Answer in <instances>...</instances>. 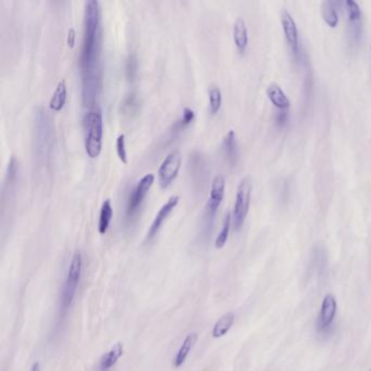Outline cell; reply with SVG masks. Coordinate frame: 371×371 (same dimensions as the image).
Returning <instances> with one entry per match:
<instances>
[{"mask_svg":"<svg viewBox=\"0 0 371 371\" xmlns=\"http://www.w3.org/2000/svg\"><path fill=\"white\" fill-rule=\"evenodd\" d=\"M139 107H141V104H139L137 95L133 92L128 93L121 102V113L128 118H133L134 115L139 113Z\"/></svg>","mask_w":371,"mask_h":371,"instance_id":"obj_19","label":"cell"},{"mask_svg":"<svg viewBox=\"0 0 371 371\" xmlns=\"http://www.w3.org/2000/svg\"><path fill=\"white\" fill-rule=\"evenodd\" d=\"M102 113L98 106L89 110L84 117V130H85V152L89 157L97 158L102 148Z\"/></svg>","mask_w":371,"mask_h":371,"instance_id":"obj_2","label":"cell"},{"mask_svg":"<svg viewBox=\"0 0 371 371\" xmlns=\"http://www.w3.org/2000/svg\"><path fill=\"white\" fill-rule=\"evenodd\" d=\"M281 24L284 32L285 40L292 49L294 55H297L300 50V38H298V30L296 22L291 16L288 10H283L281 14Z\"/></svg>","mask_w":371,"mask_h":371,"instance_id":"obj_11","label":"cell"},{"mask_svg":"<svg viewBox=\"0 0 371 371\" xmlns=\"http://www.w3.org/2000/svg\"><path fill=\"white\" fill-rule=\"evenodd\" d=\"M115 149H117V155H118L119 159L123 162V164H128V154H126V135L124 134H120V135L115 139Z\"/></svg>","mask_w":371,"mask_h":371,"instance_id":"obj_28","label":"cell"},{"mask_svg":"<svg viewBox=\"0 0 371 371\" xmlns=\"http://www.w3.org/2000/svg\"><path fill=\"white\" fill-rule=\"evenodd\" d=\"M225 180L223 175H218L214 177L210 188V195L207 201L206 208H205V217L212 223L214 214L219 210L220 205L225 199Z\"/></svg>","mask_w":371,"mask_h":371,"instance_id":"obj_8","label":"cell"},{"mask_svg":"<svg viewBox=\"0 0 371 371\" xmlns=\"http://www.w3.org/2000/svg\"><path fill=\"white\" fill-rule=\"evenodd\" d=\"M197 340H199V335H197L196 332H192L190 335H186L183 343L181 344L180 348H179L178 353L173 359V367L180 368L186 363V358L191 353V350L196 344Z\"/></svg>","mask_w":371,"mask_h":371,"instance_id":"obj_13","label":"cell"},{"mask_svg":"<svg viewBox=\"0 0 371 371\" xmlns=\"http://www.w3.org/2000/svg\"><path fill=\"white\" fill-rule=\"evenodd\" d=\"M251 181L249 177L242 179L236 188V203L233 208L232 221L234 229L238 230L243 225L251 205Z\"/></svg>","mask_w":371,"mask_h":371,"instance_id":"obj_4","label":"cell"},{"mask_svg":"<svg viewBox=\"0 0 371 371\" xmlns=\"http://www.w3.org/2000/svg\"><path fill=\"white\" fill-rule=\"evenodd\" d=\"M234 320H236V316L233 313H227V314L223 315L212 328V337L220 339V337H225L232 328Z\"/></svg>","mask_w":371,"mask_h":371,"instance_id":"obj_20","label":"cell"},{"mask_svg":"<svg viewBox=\"0 0 371 371\" xmlns=\"http://www.w3.org/2000/svg\"><path fill=\"white\" fill-rule=\"evenodd\" d=\"M223 150L225 159L229 162V165H236L238 159V143H236V132L233 130L227 132L223 139Z\"/></svg>","mask_w":371,"mask_h":371,"instance_id":"obj_14","label":"cell"},{"mask_svg":"<svg viewBox=\"0 0 371 371\" xmlns=\"http://www.w3.org/2000/svg\"><path fill=\"white\" fill-rule=\"evenodd\" d=\"M31 371H41V363H38V361H36V363H33V366H32Z\"/></svg>","mask_w":371,"mask_h":371,"instance_id":"obj_31","label":"cell"},{"mask_svg":"<svg viewBox=\"0 0 371 371\" xmlns=\"http://www.w3.org/2000/svg\"><path fill=\"white\" fill-rule=\"evenodd\" d=\"M344 7L346 14H348V22L353 27L354 32L356 33L358 32V34H359L361 16H363L361 7L356 3L355 0H345Z\"/></svg>","mask_w":371,"mask_h":371,"instance_id":"obj_17","label":"cell"},{"mask_svg":"<svg viewBox=\"0 0 371 371\" xmlns=\"http://www.w3.org/2000/svg\"><path fill=\"white\" fill-rule=\"evenodd\" d=\"M67 102V85L65 80H61L59 83L57 84L55 92H54L53 96L49 100V108L54 111H60Z\"/></svg>","mask_w":371,"mask_h":371,"instance_id":"obj_18","label":"cell"},{"mask_svg":"<svg viewBox=\"0 0 371 371\" xmlns=\"http://www.w3.org/2000/svg\"><path fill=\"white\" fill-rule=\"evenodd\" d=\"M123 352H124V346H123L122 343H115L113 348L108 350L107 353L102 355L100 361V370L109 371L115 366V363H118L121 356L123 355Z\"/></svg>","mask_w":371,"mask_h":371,"instance_id":"obj_16","label":"cell"},{"mask_svg":"<svg viewBox=\"0 0 371 371\" xmlns=\"http://www.w3.org/2000/svg\"><path fill=\"white\" fill-rule=\"evenodd\" d=\"M267 96L269 98L272 105H275L280 110H286L290 108L291 102L283 89L277 83H271L267 87Z\"/></svg>","mask_w":371,"mask_h":371,"instance_id":"obj_15","label":"cell"},{"mask_svg":"<svg viewBox=\"0 0 371 371\" xmlns=\"http://www.w3.org/2000/svg\"><path fill=\"white\" fill-rule=\"evenodd\" d=\"M231 223H232V216L230 212L225 214V220H223V227L218 234L217 238L214 240V246L216 249H223V246L227 243L229 233H230Z\"/></svg>","mask_w":371,"mask_h":371,"instance_id":"obj_23","label":"cell"},{"mask_svg":"<svg viewBox=\"0 0 371 371\" xmlns=\"http://www.w3.org/2000/svg\"><path fill=\"white\" fill-rule=\"evenodd\" d=\"M76 32L74 27H71L68 31V36H67V44L69 47L74 48L76 45Z\"/></svg>","mask_w":371,"mask_h":371,"instance_id":"obj_29","label":"cell"},{"mask_svg":"<svg viewBox=\"0 0 371 371\" xmlns=\"http://www.w3.org/2000/svg\"><path fill=\"white\" fill-rule=\"evenodd\" d=\"M233 41L240 53H244L249 45V30L243 18H238L233 24Z\"/></svg>","mask_w":371,"mask_h":371,"instance_id":"obj_12","label":"cell"},{"mask_svg":"<svg viewBox=\"0 0 371 371\" xmlns=\"http://www.w3.org/2000/svg\"><path fill=\"white\" fill-rule=\"evenodd\" d=\"M182 165V155L179 149H173L162 160L161 165L158 169V181L162 188H167L178 178Z\"/></svg>","mask_w":371,"mask_h":371,"instance_id":"obj_7","label":"cell"},{"mask_svg":"<svg viewBox=\"0 0 371 371\" xmlns=\"http://www.w3.org/2000/svg\"><path fill=\"white\" fill-rule=\"evenodd\" d=\"M84 31L80 53L82 72V97L85 107H96L102 89V8L97 0H89L84 5Z\"/></svg>","mask_w":371,"mask_h":371,"instance_id":"obj_1","label":"cell"},{"mask_svg":"<svg viewBox=\"0 0 371 371\" xmlns=\"http://www.w3.org/2000/svg\"><path fill=\"white\" fill-rule=\"evenodd\" d=\"M194 119H195V111L191 108L186 107L183 109V113H182V117L175 123L173 128H175V131H181L186 126H190L193 122Z\"/></svg>","mask_w":371,"mask_h":371,"instance_id":"obj_26","label":"cell"},{"mask_svg":"<svg viewBox=\"0 0 371 371\" xmlns=\"http://www.w3.org/2000/svg\"><path fill=\"white\" fill-rule=\"evenodd\" d=\"M19 162L14 156H11L7 167V173H5V186H12L16 182L18 177Z\"/></svg>","mask_w":371,"mask_h":371,"instance_id":"obj_27","label":"cell"},{"mask_svg":"<svg viewBox=\"0 0 371 371\" xmlns=\"http://www.w3.org/2000/svg\"><path fill=\"white\" fill-rule=\"evenodd\" d=\"M154 181L155 175L153 173H147L137 182L133 191L130 194L126 208V220L128 223H132L134 218L139 214L145 197L147 196L149 190L154 184Z\"/></svg>","mask_w":371,"mask_h":371,"instance_id":"obj_5","label":"cell"},{"mask_svg":"<svg viewBox=\"0 0 371 371\" xmlns=\"http://www.w3.org/2000/svg\"><path fill=\"white\" fill-rule=\"evenodd\" d=\"M179 201H180V196H178V195H172V196L169 197V199L166 201L165 204L162 205L159 212L156 214V217L153 220L148 232H147V240H153L155 236H157L164 223H165L167 218L170 216L171 212H172V210H175V207L178 206Z\"/></svg>","mask_w":371,"mask_h":371,"instance_id":"obj_10","label":"cell"},{"mask_svg":"<svg viewBox=\"0 0 371 371\" xmlns=\"http://www.w3.org/2000/svg\"><path fill=\"white\" fill-rule=\"evenodd\" d=\"M370 52H371V46H370Z\"/></svg>","mask_w":371,"mask_h":371,"instance_id":"obj_32","label":"cell"},{"mask_svg":"<svg viewBox=\"0 0 371 371\" xmlns=\"http://www.w3.org/2000/svg\"><path fill=\"white\" fill-rule=\"evenodd\" d=\"M37 150L42 155H47L52 150L54 141V123L44 108H40L36 113Z\"/></svg>","mask_w":371,"mask_h":371,"instance_id":"obj_6","label":"cell"},{"mask_svg":"<svg viewBox=\"0 0 371 371\" xmlns=\"http://www.w3.org/2000/svg\"><path fill=\"white\" fill-rule=\"evenodd\" d=\"M139 70V60L134 53L128 54L126 60V76L128 82L135 81Z\"/></svg>","mask_w":371,"mask_h":371,"instance_id":"obj_25","label":"cell"},{"mask_svg":"<svg viewBox=\"0 0 371 371\" xmlns=\"http://www.w3.org/2000/svg\"><path fill=\"white\" fill-rule=\"evenodd\" d=\"M322 14L324 21L332 29L337 27L339 24V14H337V7L333 1H324L322 5Z\"/></svg>","mask_w":371,"mask_h":371,"instance_id":"obj_22","label":"cell"},{"mask_svg":"<svg viewBox=\"0 0 371 371\" xmlns=\"http://www.w3.org/2000/svg\"><path fill=\"white\" fill-rule=\"evenodd\" d=\"M337 303L335 296L332 294H327L322 301L320 313H319L318 320H317V331L327 332L331 328L332 324L335 322V315H337Z\"/></svg>","mask_w":371,"mask_h":371,"instance_id":"obj_9","label":"cell"},{"mask_svg":"<svg viewBox=\"0 0 371 371\" xmlns=\"http://www.w3.org/2000/svg\"><path fill=\"white\" fill-rule=\"evenodd\" d=\"M277 124L280 126H285V123L288 122V113L285 110H281L277 115Z\"/></svg>","mask_w":371,"mask_h":371,"instance_id":"obj_30","label":"cell"},{"mask_svg":"<svg viewBox=\"0 0 371 371\" xmlns=\"http://www.w3.org/2000/svg\"><path fill=\"white\" fill-rule=\"evenodd\" d=\"M82 267H83V259L80 251H76L71 259L70 266L67 272L66 281L63 285V296H61V306L63 311L70 307L74 302L76 290L79 286L80 280L82 276Z\"/></svg>","mask_w":371,"mask_h":371,"instance_id":"obj_3","label":"cell"},{"mask_svg":"<svg viewBox=\"0 0 371 371\" xmlns=\"http://www.w3.org/2000/svg\"><path fill=\"white\" fill-rule=\"evenodd\" d=\"M113 210L111 201L109 199L102 201L100 207V221H98V231L100 234H105L109 229L110 223L113 219Z\"/></svg>","mask_w":371,"mask_h":371,"instance_id":"obj_21","label":"cell"},{"mask_svg":"<svg viewBox=\"0 0 371 371\" xmlns=\"http://www.w3.org/2000/svg\"><path fill=\"white\" fill-rule=\"evenodd\" d=\"M210 95V110L212 115L219 111L221 105H223V93L220 91L219 87L216 85H212L208 91Z\"/></svg>","mask_w":371,"mask_h":371,"instance_id":"obj_24","label":"cell"}]
</instances>
